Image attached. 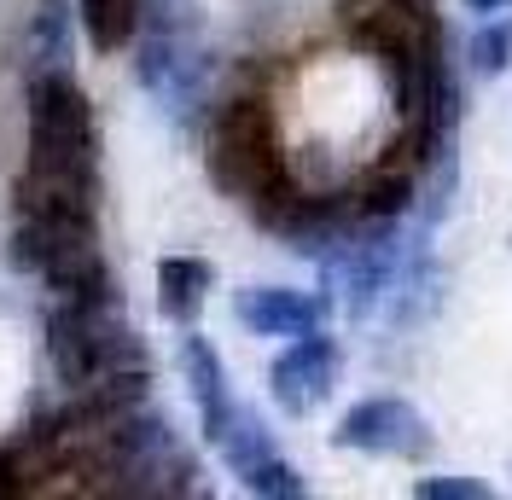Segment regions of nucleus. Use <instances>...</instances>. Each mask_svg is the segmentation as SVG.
<instances>
[{"mask_svg":"<svg viewBox=\"0 0 512 500\" xmlns=\"http://www.w3.org/2000/svg\"><path fill=\"white\" fill-rule=\"evenodd\" d=\"M233 314L256 338H303V332H320L326 303L309 291H291V285H245L233 297Z\"/></svg>","mask_w":512,"mask_h":500,"instance_id":"423d86ee","label":"nucleus"},{"mask_svg":"<svg viewBox=\"0 0 512 500\" xmlns=\"http://www.w3.org/2000/svg\"><path fill=\"white\" fill-rule=\"evenodd\" d=\"M466 64H472V76H501L512 64V18H495V24H483L472 30V47H466Z\"/></svg>","mask_w":512,"mask_h":500,"instance_id":"f8f14e48","label":"nucleus"},{"mask_svg":"<svg viewBox=\"0 0 512 500\" xmlns=\"http://www.w3.org/2000/svg\"><path fill=\"white\" fill-rule=\"evenodd\" d=\"M239 483H245L251 495H262V500H303L309 495L303 471L291 466V460H280V454H268V460H256L251 471H239Z\"/></svg>","mask_w":512,"mask_h":500,"instance_id":"9b49d317","label":"nucleus"},{"mask_svg":"<svg viewBox=\"0 0 512 500\" xmlns=\"http://www.w3.org/2000/svg\"><path fill=\"white\" fill-rule=\"evenodd\" d=\"M512 0H466V12H507Z\"/></svg>","mask_w":512,"mask_h":500,"instance_id":"2eb2a0df","label":"nucleus"},{"mask_svg":"<svg viewBox=\"0 0 512 500\" xmlns=\"http://www.w3.org/2000/svg\"><path fill=\"white\" fill-rule=\"evenodd\" d=\"M338 448L355 454H384V460H419L425 454V419L402 396H361L332 431Z\"/></svg>","mask_w":512,"mask_h":500,"instance_id":"20e7f679","label":"nucleus"},{"mask_svg":"<svg viewBox=\"0 0 512 500\" xmlns=\"http://www.w3.org/2000/svg\"><path fill=\"white\" fill-rule=\"evenodd\" d=\"M216 448H222V460L233 466V477L274 454V442H268V431H262V419H256L251 407H233V419H227V431L216 437Z\"/></svg>","mask_w":512,"mask_h":500,"instance_id":"9d476101","label":"nucleus"},{"mask_svg":"<svg viewBox=\"0 0 512 500\" xmlns=\"http://www.w3.org/2000/svg\"><path fill=\"white\" fill-rule=\"evenodd\" d=\"M210 181H216L227 198H239L256 221L297 187L286 175V152H280V128H274L268 99L239 94V99L222 105L216 134H210Z\"/></svg>","mask_w":512,"mask_h":500,"instance_id":"f03ea898","label":"nucleus"},{"mask_svg":"<svg viewBox=\"0 0 512 500\" xmlns=\"http://www.w3.org/2000/svg\"><path fill=\"white\" fill-rule=\"evenodd\" d=\"M76 18L99 53H123L140 30V0H76Z\"/></svg>","mask_w":512,"mask_h":500,"instance_id":"1a4fd4ad","label":"nucleus"},{"mask_svg":"<svg viewBox=\"0 0 512 500\" xmlns=\"http://www.w3.org/2000/svg\"><path fill=\"white\" fill-rule=\"evenodd\" d=\"M210 262L204 256H163L158 262V314L175 320V326H192L204 314V297H210Z\"/></svg>","mask_w":512,"mask_h":500,"instance_id":"6e6552de","label":"nucleus"},{"mask_svg":"<svg viewBox=\"0 0 512 500\" xmlns=\"http://www.w3.org/2000/svg\"><path fill=\"white\" fill-rule=\"evenodd\" d=\"M18 495H30V466L12 448H0V500H18Z\"/></svg>","mask_w":512,"mask_h":500,"instance_id":"4468645a","label":"nucleus"},{"mask_svg":"<svg viewBox=\"0 0 512 500\" xmlns=\"http://www.w3.org/2000/svg\"><path fill=\"white\" fill-rule=\"evenodd\" d=\"M94 175H99L94 105H88L76 76L41 70L30 82V169H24V181L94 198Z\"/></svg>","mask_w":512,"mask_h":500,"instance_id":"f257e3e1","label":"nucleus"},{"mask_svg":"<svg viewBox=\"0 0 512 500\" xmlns=\"http://www.w3.org/2000/svg\"><path fill=\"white\" fill-rule=\"evenodd\" d=\"M47 361H53L59 384L82 390V384H94L105 373L140 367V338H134V326L117 320V309L59 297L47 309Z\"/></svg>","mask_w":512,"mask_h":500,"instance_id":"7ed1b4c3","label":"nucleus"},{"mask_svg":"<svg viewBox=\"0 0 512 500\" xmlns=\"http://www.w3.org/2000/svg\"><path fill=\"white\" fill-rule=\"evenodd\" d=\"M181 373H187V390H192V407H198V425H204V442H216L233 419V390H227V367L222 355L210 349V338L187 332L181 338Z\"/></svg>","mask_w":512,"mask_h":500,"instance_id":"0eeeda50","label":"nucleus"},{"mask_svg":"<svg viewBox=\"0 0 512 500\" xmlns=\"http://www.w3.org/2000/svg\"><path fill=\"white\" fill-rule=\"evenodd\" d=\"M338 367H344V355H338V344H332L326 332L286 338V349H280V355H274V367H268V390H274L280 413H291V419L315 413V407L332 396Z\"/></svg>","mask_w":512,"mask_h":500,"instance_id":"39448f33","label":"nucleus"},{"mask_svg":"<svg viewBox=\"0 0 512 500\" xmlns=\"http://www.w3.org/2000/svg\"><path fill=\"white\" fill-rule=\"evenodd\" d=\"M495 489L483 477H419L414 500H489Z\"/></svg>","mask_w":512,"mask_h":500,"instance_id":"ddd939ff","label":"nucleus"}]
</instances>
